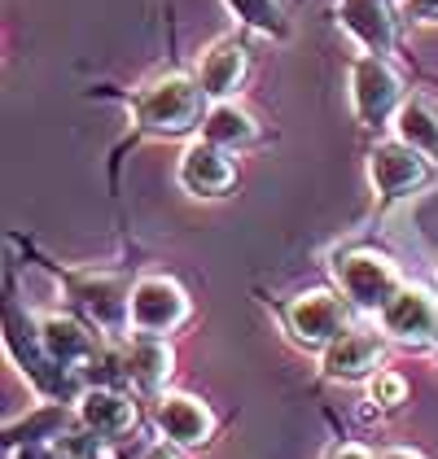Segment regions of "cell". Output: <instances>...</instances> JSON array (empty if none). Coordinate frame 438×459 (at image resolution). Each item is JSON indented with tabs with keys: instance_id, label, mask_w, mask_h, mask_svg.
Returning <instances> with one entry per match:
<instances>
[{
	"instance_id": "cell-26",
	"label": "cell",
	"mask_w": 438,
	"mask_h": 459,
	"mask_svg": "<svg viewBox=\"0 0 438 459\" xmlns=\"http://www.w3.org/2000/svg\"><path fill=\"white\" fill-rule=\"evenodd\" d=\"M434 342H438V333H434Z\"/></svg>"
},
{
	"instance_id": "cell-23",
	"label": "cell",
	"mask_w": 438,
	"mask_h": 459,
	"mask_svg": "<svg viewBox=\"0 0 438 459\" xmlns=\"http://www.w3.org/2000/svg\"><path fill=\"white\" fill-rule=\"evenodd\" d=\"M328 459H372V455H368L364 446H337V451H333Z\"/></svg>"
},
{
	"instance_id": "cell-24",
	"label": "cell",
	"mask_w": 438,
	"mask_h": 459,
	"mask_svg": "<svg viewBox=\"0 0 438 459\" xmlns=\"http://www.w3.org/2000/svg\"><path fill=\"white\" fill-rule=\"evenodd\" d=\"M141 459H180V455H176V451H167V446H149Z\"/></svg>"
},
{
	"instance_id": "cell-11",
	"label": "cell",
	"mask_w": 438,
	"mask_h": 459,
	"mask_svg": "<svg viewBox=\"0 0 438 459\" xmlns=\"http://www.w3.org/2000/svg\"><path fill=\"white\" fill-rule=\"evenodd\" d=\"M74 298L83 302V311L97 319L106 333H118L123 324H132V289L114 276H88L74 284Z\"/></svg>"
},
{
	"instance_id": "cell-4",
	"label": "cell",
	"mask_w": 438,
	"mask_h": 459,
	"mask_svg": "<svg viewBox=\"0 0 438 459\" xmlns=\"http://www.w3.org/2000/svg\"><path fill=\"white\" fill-rule=\"evenodd\" d=\"M425 153L412 149L407 141H386L368 153V176H372V188L381 197H403L412 193L421 179H425Z\"/></svg>"
},
{
	"instance_id": "cell-20",
	"label": "cell",
	"mask_w": 438,
	"mask_h": 459,
	"mask_svg": "<svg viewBox=\"0 0 438 459\" xmlns=\"http://www.w3.org/2000/svg\"><path fill=\"white\" fill-rule=\"evenodd\" d=\"M18 459H92L88 442H31L27 451H18Z\"/></svg>"
},
{
	"instance_id": "cell-5",
	"label": "cell",
	"mask_w": 438,
	"mask_h": 459,
	"mask_svg": "<svg viewBox=\"0 0 438 459\" xmlns=\"http://www.w3.org/2000/svg\"><path fill=\"white\" fill-rule=\"evenodd\" d=\"M290 328H293V337L307 342V346H328L346 328V311H342V302L333 293L311 289V293H302L290 307Z\"/></svg>"
},
{
	"instance_id": "cell-19",
	"label": "cell",
	"mask_w": 438,
	"mask_h": 459,
	"mask_svg": "<svg viewBox=\"0 0 438 459\" xmlns=\"http://www.w3.org/2000/svg\"><path fill=\"white\" fill-rule=\"evenodd\" d=\"M228 9L246 27L263 31V36H285V9H281V0H228Z\"/></svg>"
},
{
	"instance_id": "cell-18",
	"label": "cell",
	"mask_w": 438,
	"mask_h": 459,
	"mask_svg": "<svg viewBox=\"0 0 438 459\" xmlns=\"http://www.w3.org/2000/svg\"><path fill=\"white\" fill-rule=\"evenodd\" d=\"M258 136L255 118L237 106H215L211 118H206V141L223 144V149H237V144H250Z\"/></svg>"
},
{
	"instance_id": "cell-13",
	"label": "cell",
	"mask_w": 438,
	"mask_h": 459,
	"mask_svg": "<svg viewBox=\"0 0 438 459\" xmlns=\"http://www.w3.org/2000/svg\"><path fill=\"white\" fill-rule=\"evenodd\" d=\"M79 420L97 437H123L136 424V403L123 398V394H114V389H88L79 398Z\"/></svg>"
},
{
	"instance_id": "cell-21",
	"label": "cell",
	"mask_w": 438,
	"mask_h": 459,
	"mask_svg": "<svg viewBox=\"0 0 438 459\" xmlns=\"http://www.w3.org/2000/svg\"><path fill=\"white\" fill-rule=\"evenodd\" d=\"M403 394H407V385H403L399 377H377V385H372V398L386 403V407H399Z\"/></svg>"
},
{
	"instance_id": "cell-6",
	"label": "cell",
	"mask_w": 438,
	"mask_h": 459,
	"mask_svg": "<svg viewBox=\"0 0 438 459\" xmlns=\"http://www.w3.org/2000/svg\"><path fill=\"white\" fill-rule=\"evenodd\" d=\"M381 363V337L368 328H342L325 346V372L333 381H355L368 377Z\"/></svg>"
},
{
	"instance_id": "cell-25",
	"label": "cell",
	"mask_w": 438,
	"mask_h": 459,
	"mask_svg": "<svg viewBox=\"0 0 438 459\" xmlns=\"http://www.w3.org/2000/svg\"><path fill=\"white\" fill-rule=\"evenodd\" d=\"M386 459H421V455H412V451H390Z\"/></svg>"
},
{
	"instance_id": "cell-12",
	"label": "cell",
	"mask_w": 438,
	"mask_h": 459,
	"mask_svg": "<svg viewBox=\"0 0 438 459\" xmlns=\"http://www.w3.org/2000/svg\"><path fill=\"white\" fill-rule=\"evenodd\" d=\"M158 429L176 442V446H202L206 437H211V411L197 403V398H188V394H167L162 403H158Z\"/></svg>"
},
{
	"instance_id": "cell-17",
	"label": "cell",
	"mask_w": 438,
	"mask_h": 459,
	"mask_svg": "<svg viewBox=\"0 0 438 459\" xmlns=\"http://www.w3.org/2000/svg\"><path fill=\"white\" fill-rule=\"evenodd\" d=\"M395 127H399V141H407L412 149H421L425 158H438V114L425 106V101L399 106Z\"/></svg>"
},
{
	"instance_id": "cell-3",
	"label": "cell",
	"mask_w": 438,
	"mask_h": 459,
	"mask_svg": "<svg viewBox=\"0 0 438 459\" xmlns=\"http://www.w3.org/2000/svg\"><path fill=\"white\" fill-rule=\"evenodd\" d=\"M184 316H188V298L176 281L149 276L132 289V328L136 333H149V337L171 333L176 324H184Z\"/></svg>"
},
{
	"instance_id": "cell-8",
	"label": "cell",
	"mask_w": 438,
	"mask_h": 459,
	"mask_svg": "<svg viewBox=\"0 0 438 459\" xmlns=\"http://www.w3.org/2000/svg\"><path fill=\"white\" fill-rule=\"evenodd\" d=\"M351 83H355V109H360L364 123H381L390 109L399 106V74L390 71L381 57H364L355 66V74H351Z\"/></svg>"
},
{
	"instance_id": "cell-22",
	"label": "cell",
	"mask_w": 438,
	"mask_h": 459,
	"mask_svg": "<svg viewBox=\"0 0 438 459\" xmlns=\"http://www.w3.org/2000/svg\"><path fill=\"white\" fill-rule=\"evenodd\" d=\"M407 13L416 22H438V0H407Z\"/></svg>"
},
{
	"instance_id": "cell-10",
	"label": "cell",
	"mask_w": 438,
	"mask_h": 459,
	"mask_svg": "<svg viewBox=\"0 0 438 459\" xmlns=\"http://www.w3.org/2000/svg\"><path fill=\"white\" fill-rule=\"evenodd\" d=\"M337 18L351 36L364 44L368 53H390L395 44V18H390V4L386 0H337Z\"/></svg>"
},
{
	"instance_id": "cell-15",
	"label": "cell",
	"mask_w": 438,
	"mask_h": 459,
	"mask_svg": "<svg viewBox=\"0 0 438 459\" xmlns=\"http://www.w3.org/2000/svg\"><path fill=\"white\" fill-rule=\"evenodd\" d=\"M39 342H44V351H48V359L57 363V368H83L92 354H97V346H92V337L74 324V319L66 316H48L39 319Z\"/></svg>"
},
{
	"instance_id": "cell-2",
	"label": "cell",
	"mask_w": 438,
	"mask_h": 459,
	"mask_svg": "<svg viewBox=\"0 0 438 459\" xmlns=\"http://www.w3.org/2000/svg\"><path fill=\"white\" fill-rule=\"evenodd\" d=\"M337 284H342V293H346L355 307L381 311V307L399 293V272H395L390 258L355 249V254H346V258L337 263Z\"/></svg>"
},
{
	"instance_id": "cell-14",
	"label": "cell",
	"mask_w": 438,
	"mask_h": 459,
	"mask_svg": "<svg viewBox=\"0 0 438 459\" xmlns=\"http://www.w3.org/2000/svg\"><path fill=\"white\" fill-rule=\"evenodd\" d=\"M241 74H246V48L237 39H215L197 62V83L206 97H228L241 83Z\"/></svg>"
},
{
	"instance_id": "cell-9",
	"label": "cell",
	"mask_w": 438,
	"mask_h": 459,
	"mask_svg": "<svg viewBox=\"0 0 438 459\" xmlns=\"http://www.w3.org/2000/svg\"><path fill=\"white\" fill-rule=\"evenodd\" d=\"M232 162L223 158V144L206 141V144H193L188 153L180 158V184L188 193H197V197H219V193H228L232 188Z\"/></svg>"
},
{
	"instance_id": "cell-7",
	"label": "cell",
	"mask_w": 438,
	"mask_h": 459,
	"mask_svg": "<svg viewBox=\"0 0 438 459\" xmlns=\"http://www.w3.org/2000/svg\"><path fill=\"white\" fill-rule=\"evenodd\" d=\"M386 333H395L399 342H430L438 333V307L425 289H399L386 307H381Z\"/></svg>"
},
{
	"instance_id": "cell-1",
	"label": "cell",
	"mask_w": 438,
	"mask_h": 459,
	"mask_svg": "<svg viewBox=\"0 0 438 459\" xmlns=\"http://www.w3.org/2000/svg\"><path fill=\"white\" fill-rule=\"evenodd\" d=\"M202 97H206L202 83H193L184 74H162V79H153L145 92L136 97V118H141V127H149V132L176 136V132H188L197 123Z\"/></svg>"
},
{
	"instance_id": "cell-16",
	"label": "cell",
	"mask_w": 438,
	"mask_h": 459,
	"mask_svg": "<svg viewBox=\"0 0 438 459\" xmlns=\"http://www.w3.org/2000/svg\"><path fill=\"white\" fill-rule=\"evenodd\" d=\"M123 372H127V381H132L136 389L153 394V389L171 377V351H167L158 337H149L145 333L141 342H132V351L123 354Z\"/></svg>"
}]
</instances>
